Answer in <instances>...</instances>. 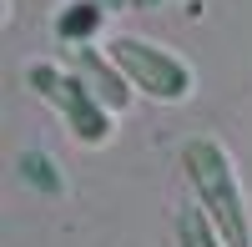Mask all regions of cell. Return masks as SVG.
<instances>
[{
    "label": "cell",
    "instance_id": "cell-1",
    "mask_svg": "<svg viewBox=\"0 0 252 247\" xmlns=\"http://www.w3.org/2000/svg\"><path fill=\"white\" fill-rule=\"evenodd\" d=\"M182 172H187V182H192L197 202L207 207V217L222 227L227 247H252V217H247V202H242V187H237L232 156H227L222 141L192 136L182 147Z\"/></svg>",
    "mask_w": 252,
    "mask_h": 247
},
{
    "label": "cell",
    "instance_id": "cell-2",
    "mask_svg": "<svg viewBox=\"0 0 252 247\" xmlns=\"http://www.w3.org/2000/svg\"><path fill=\"white\" fill-rule=\"evenodd\" d=\"M106 56L116 61V66L126 71V81L141 91V96H152V101H187L192 96V66H187L182 56H172L166 46H157V40H146V35H116Z\"/></svg>",
    "mask_w": 252,
    "mask_h": 247
},
{
    "label": "cell",
    "instance_id": "cell-3",
    "mask_svg": "<svg viewBox=\"0 0 252 247\" xmlns=\"http://www.w3.org/2000/svg\"><path fill=\"white\" fill-rule=\"evenodd\" d=\"M56 106H61V116H66V126H71V136L81 141V147H106V141H111V116H116V111L101 106V96H96L76 71L61 76Z\"/></svg>",
    "mask_w": 252,
    "mask_h": 247
},
{
    "label": "cell",
    "instance_id": "cell-4",
    "mask_svg": "<svg viewBox=\"0 0 252 247\" xmlns=\"http://www.w3.org/2000/svg\"><path fill=\"white\" fill-rule=\"evenodd\" d=\"M66 51H71V71L101 96V106L126 111V106L136 101V86L126 81V71L116 66L111 56H101V51H91V46H66Z\"/></svg>",
    "mask_w": 252,
    "mask_h": 247
},
{
    "label": "cell",
    "instance_id": "cell-5",
    "mask_svg": "<svg viewBox=\"0 0 252 247\" xmlns=\"http://www.w3.org/2000/svg\"><path fill=\"white\" fill-rule=\"evenodd\" d=\"M101 26H106V5H96V0H71V5H61V15H56V40L61 46H86Z\"/></svg>",
    "mask_w": 252,
    "mask_h": 247
},
{
    "label": "cell",
    "instance_id": "cell-6",
    "mask_svg": "<svg viewBox=\"0 0 252 247\" xmlns=\"http://www.w3.org/2000/svg\"><path fill=\"white\" fill-rule=\"evenodd\" d=\"M177 247H227L222 227L207 217L202 202H192V207H182V212H177Z\"/></svg>",
    "mask_w": 252,
    "mask_h": 247
},
{
    "label": "cell",
    "instance_id": "cell-7",
    "mask_svg": "<svg viewBox=\"0 0 252 247\" xmlns=\"http://www.w3.org/2000/svg\"><path fill=\"white\" fill-rule=\"evenodd\" d=\"M15 172H20V182H26V187L46 192V197H61V192H66V177H61V167H56L46 152H35V147H26V152L15 156Z\"/></svg>",
    "mask_w": 252,
    "mask_h": 247
},
{
    "label": "cell",
    "instance_id": "cell-8",
    "mask_svg": "<svg viewBox=\"0 0 252 247\" xmlns=\"http://www.w3.org/2000/svg\"><path fill=\"white\" fill-rule=\"evenodd\" d=\"M61 76H66V71H56L51 61H35V66H26V86H31L35 96L56 101V91H61Z\"/></svg>",
    "mask_w": 252,
    "mask_h": 247
},
{
    "label": "cell",
    "instance_id": "cell-9",
    "mask_svg": "<svg viewBox=\"0 0 252 247\" xmlns=\"http://www.w3.org/2000/svg\"><path fill=\"white\" fill-rule=\"evenodd\" d=\"M131 5H136V10H152V5H161V0H131Z\"/></svg>",
    "mask_w": 252,
    "mask_h": 247
},
{
    "label": "cell",
    "instance_id": "cell-10",
    "mask_svg": "<svg viewBox=\"0 0 252 247\" xmlns=\"http://www.w3.org/2000/svg\"><path fill=\"white\" fill-rule=\"evenodd\" d=\"M96 5H106V10H121V5H126V0H96Z\"/></svg>",
    "mask_w": 252,
    "mask_h": 247
}]
</instances>
